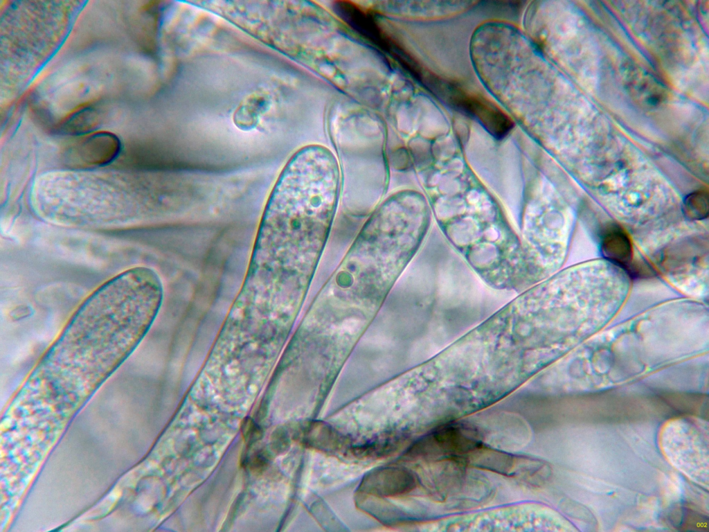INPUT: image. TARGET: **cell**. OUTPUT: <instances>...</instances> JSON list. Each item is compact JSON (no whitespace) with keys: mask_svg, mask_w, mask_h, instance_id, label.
Returning a JSON list of instances; mask_svg holds the SVG:
<instances>
[{"mask_svg":"<svg viewBox=\"0 0 709 532\" xmlns=\"http://www.w3.org/2000/svg\"><path fill=\"white\" fill-rule=\"evenodd\" d=\"M415 486V478L409 470L398 467H385L367 475L359 488L368 494L391 497L406 493Z\"/></svg>","mask_w":709,"mask_h":532,"instance_id":"cell-4","label":"cell"},{"mask_svg":"<svg viewBox=\"0 0 709 532\" xmlns=\"http://www.w3.org/2000/svg\"><path fill=\"white\" fill-rule=\"evenodd\" d=\"M628 89L639 103L654 107L664 101L665 87L654 76L638 67H634L626 76Z\"/></svg>","mask_w":709,"mask_h":532,"instance_id":"cell-5","label":"cell"},{"mask_svg":"<svg viewBox=\"0 0 709 532\" xmlns=\"http://www.w3.org/2000/svg\"><path fill=\"white\" fill-rule=\"evenodd\" d=\"M120 148V142L116 135L98 132L90 133L73 142L67 148L65 156L72 165L100 166L113 161Z\"/></svg>","mask_w":709,"mask_h":532,"instance_id":"cell-2","label":"cell"},{"mask_svg":"<svg viewBox=\"0 0 709 532\" xmlns=\"http://www.w3.org/2000/svg\"><path fill=\"white\" fill-rule=\"evenodd\" d=\"M684 211L691 219H702L708 215V195L697 192L689 195L685 202Z\"/></svg>","mask_w":709,"mask_h":532,"instance_id":"cell-8","label":"cell"},{"mask_svg":"<svg viewBox=\"0 0 709 532\" xmlns=\"http://www.w3.org/2000/svg\"><path fill=\"white\" fill-rule=\"evenodd\" d=\"M161 285L145 267L128 269L88 295L39 358L24 400L80 401L138 346L158 312Z\"/></svg>","mask_w":709,"mask_h":532,"instance_id":"cell-1","label":"cell"},{"mask_svg":"<svg viewBox=\"0 0 709 532\" xmlns=\"http://www.w3.org/2000/svg\"><path fill=\"white\" fill-rule=\"evenodd\" d=\"M478 447L476 438L467 434L460 426L448 425L436 430L429 437L416 443L410 450L413 456H428L436 452L465 453Z\"/></svg>","mask_w":709,"mask_h":532,"instance_id":"cell-3","label":"cell"},{"mask_svg":"<svg viewBox=\"0 0 709 532\" xmlns=\"http://www.w3.org/2000/svg\"><path fill=\"white\" fill-rule=\"evenodd\" d=\"M242 437L247 444H252L262 436V429L251 418H246L241 425Z\"/></svg>","mask_w":709,"mask_h":532,"instance_id":"cell-9","label":"cell"},{"mask_svg":"<svg viewBox=\"0 0 709 532\" xmlns=\"http://www.w3.org/2000/svg\"><path fill=\"white\" fill-rule=\"evenodd\" d=\"M246 463L252 470L261 471L267 463L266 456L263 452H258L250 457Z\"/></svg>","mask_w":709,"mask_h":532,"instance_id":"cell-10","label":"cell"},{"mask_svg":"<svg viewBox=\"0 0 709 532\" xmlns=\"http://www.w3.org/2000/svg\"><path fill=\"white\" fill-rule=\"evenodd\" d=\"M602 250L606 258L620 265L627 263L631 258L630 241L618 229L613 228L604 235Z\"/></svg>","mask_w":709,"mask_h":532,"instance_id":"cell-7","label":"cell"},{"mask_svg":"<svg viewBox=\"0 0 709 532\" xmlns=\"http://www.w3.org/2000/svg\"><path fill=\"white\" fill-rule=\"evenodd\" d=\"M99 114L91 105H83L72 111L59 123L58 130L66 134H87L99 122Z\"/></svg>","mask_w":709,"mask_h":532,"instance_id":"cell-6","label":"cell"}]
</instances>
